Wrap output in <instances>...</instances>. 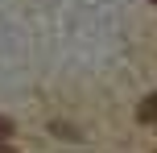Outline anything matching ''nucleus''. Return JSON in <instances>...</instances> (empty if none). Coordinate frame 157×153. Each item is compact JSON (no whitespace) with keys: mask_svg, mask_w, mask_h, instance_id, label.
I'll list each match as a JSON object with an SVG mask.
<instances>
[{"mask_svg":"<svg viewBox=\"0 0 157 153\" xmlns=\"http://www.w3.org/2000/svg\"><path fill=\"white\" fill-rule=\"evenodd\" d=\"M136 116H141V120H149V124L157 120V91H153V95H145V99H141V108H136Z\"/></svg>","mask_w":157,"mask_h":153,"instance_id":"obj_1","label":"nucleus"},{"mask_svg":"<svg viewBox=\"0 0 157 153\" xmlns=\"http://www.w3.org/2000/svg\"><path fill=\"white\" fill-rule=\"evenodd\" d=\"M8 137H13V124H8V120H4V116H0V145H4V141H8Z\"/></svg>","mask_w":157,"mask_h":153,"instance_id":"obj_2","label":"nucleus"},{"mask_svg":"<svg viewBox=\"0 0 157 153\" xmlns=\"http://www.w3.org/2000/svg\"><path fill=\"white\" fill-rule=\"evenodd\" d=\"M0 153H17V149H8V145H0Z\"/></svg>","mask_w":157,"mask_h":153,"instance_id":"obj_3","label":"nucleus"},{"mask_svg":"<svg viewBox=\"0 0 157 153\" xmlns=\"http://www.w3.org/2000/svg\"><path fill=\"white\" fill-rule=\"evenodd\" d=\"M153 4H157V0H153Z\"/></svg>","mask_w":157,"mask_h":153,"instance_id":"obj_4","label":"nucleus"}]
</instances>
